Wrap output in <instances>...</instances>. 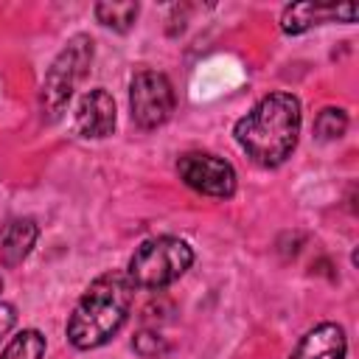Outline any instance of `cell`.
Returning <instances> with one entry per match:
<instances>
[{
	"label": "cell",
	"instance_id": "obj_1",
	"mask_svg": "<svg viewBox=\"0 0 359 359\" xmlns=\"http://www.w3.org/2000/svg\"><path fill=\"white\" fill-rule=\"evenodd\" d=\"M236 143L258 165H280L297 146L300 101L292 93H272L261 98L233 129Z\"/></svg>",
	"mask_w": 359,
	"mask_h": 359
},
{
	"label": "cell",
	"instance_id": "obj_2",
	"mask_svg": "<svg viewBox=\"0 0 359 359\" xmlns=\"http://www.w3.org/2000/svg\"><path fill=\"white\" fill-rule=\"evenodd\" d=\"M129 309H132V283L126 272H107L95 278L87 286V292L79 297L67 320L70 345L79 351L101 348L126 323Z\"/></svg>",
	"mask_w": 359,
	"mask_h": 359
},
{
	"label": "cell",
	"instance_id": "obj_3",
	"mask_svg": "<svg viewBox=\"0 0 359 359\" xmlns=\"http://www.w3.org/2000/svg\"><path fill=\"white\" fill-rule=\"evenodd\" d=\"M194 264V250L174 236H157L143 241L129 258L126 278L140 289H165Z\"/></svg>",
	"mask_w": 359,
	"mask_h": 359
},
{
	"label": "cell",
	"instance_id": "obj_4",
	"mask_svg": "<svg viewBox=\"0 0 359 359\" xmlns=\"http://www.w3.org/2000/svg\"><path fill=\"white\" fill-rule=\"evenodd\" d=\"M90 62H93V39L84 36V34L73 36L59 50V56L53 59V65L48 67L45 81H42L39 107H42V118L45 121H56L65 112V107H67L76 84L84 79Z\"/></svg>",
	"mask_w": 359,
	"mask_h": 359
},
{
	"label": "cell",
	"instance_id": "obj_5",
	"mask_svg": "<svg viewBox=\"0 0 359 359\" xmlns=\"http://www.w3.org/2000/svg\"><path fill=\"white\" fill-rule=\"evenodd\" d=\"M129 109L140 129L163 126L174 112L171 81L157 70H140L129 84Z\"/></svg>",
	"mask_w": 359,
	"mask_h": 359
},
{
	"label": "cell",
	"instance_id": "obj_6",
	"mask_svg": "<svg viewBox=\"0 0 359 359\" xmlns=\"http://www.w3.org/2000/svg\"><path fill=\"white\" fill-rule=\"evenodd\" d=\"M177 171H180V180L199 194L224 199V196H233V191H236L233 165L216 154H205V151L182 154L177 163Z\"/></svg>",
	"mask_w": 359,
	"mask_h": 359
},
{
	"label": "cell",
	"instance_id": "obj_7",
	"mask_svg": "<svg viewBox=\"0 0 359 359\" xmlns=\"http://www.w3.org/2000/svg\"><path fill=\"white\" fill-rule=\"evenodd\" d=\"M115 129V101L104 87L81 95L76 107V132L81 137H107Z\"/></svg>",
	"mask_w": 359,
	"mask_h": 359
},
{
	"label": "cell",
	"instance_id": "obj_8",
	"mask_svg": "<svg viewBox=\"0 0 359 359\" xmlns=\"http://www.w3.org/2000/svg\"><path fill=\"white\" fill-rule=\"evenodd\" d=\"M356 6L345 3V6H334V3H292L283 8L280 14V28L286 34H303L311 25L328 22V20H342V22H353L356 20Z\"/></svg>",
	"mask_w": 359,
	"mask_h": 359
},
{
	"label": "cell",
	"instance_id": "obj_9",
	"mask_svg": "<svg viewBox=\"0 0 359 359\" xmlns=\"http://www.w3.org/2000/svg\"><path fill=\"white\" fill-rule=\"evenodd\" d=\"M345 351H348V339L342 325L320 323L297 342L292 359H345Z\"/></svg>",
	"mask_w": 359,
	"mask_h": 359
},
{
	"label": "cell",
	"instance_id": "obj_10",
	"mask_svg": "<svg viewBox=\"0 0 359 359\" xmlns=\"http://www.w3.org/2000/svg\"><path fill=\"white\" fill-rule=\"evenodd\" d=\"M36 233H39V227H36L34 219H17V222H11L3 230V236H0V258H3V264H8V266L20 264L31 252V247L36 241Z\"/></svg>",
	"mask_w": 359,
	"mask_h": 359
},
{
	"label": "cell",
	"instance_id": "obj_11",
	"mask_svg": "<svg viewBox=\"0 0 359 359\" xmlns=\"http://www.w3.org/2000/svg\"><path fill=\"white\" fill-rule=\"evenodd\" d=\"M137 3H95V17H98V22L101 25H107V28H112V31H129L132 28V22H135V17H137Z\"/></svg>",
	"mask_w": 359,
	"mask_h": 359
},
{
	"label": "cell",
	"instance_id": "obj_12",
	"mask_svg": "<svg viewBox=\"0 0 359 359\" xmlns=\"http://www.w3.org/2000/svg\"><path fill=\"white\" fill-rule=\"evenodd\" d=\"M45 353V337L34 328L28 331H20L3 351L0 359H39Z\"/></svg>",
	"mask_w": 359,
	"mask_h": 359
},
{
	"label": "cell",
	"instance_id": "obj_13",
	"mask_svg": "<svg viewBox=\"0 0 359 359\" xmlns=\"http://www.w3.org/2000/svg\"><path fill=\"white\" fill-rule=\"evenodd\" d=\"M345 129H348V115L339 107H325L314 118V135L320 140H337V137L345 135Z\"/></svg>",
	"mask_w": 359,
	"mask_h": 359
},
{
	"label": "cell",
	"instance_id": "obj_14",
	"mask_svg": "<svg viewBox=\"0 0 359 359\" xmlns=\"http://www.w3.org/2000/svg\"><path fill=\"white\" fill-rule=\"evenodd\" d=\"M14 320H17V314H14V309H11L8 303H0V337H6V334L11 331V325H14Z\"/></svg>",
	"mask_w": 359,
	"mask_h": 359
},
{
	"label": "cell",
	"instance_id": "obj_15",
	"mask_svg": "<svg viewBox=\"0 0 359 359\" xmlns=\"http://www.w3.org/2000/svg\"><path fill=\"white\" fill-rule=\"evenodd\" d=\"M0 289H3V278H0Z\"/></svg>",
	"mask_w": 359,
	"mask_h": 359
}]
</instances>
